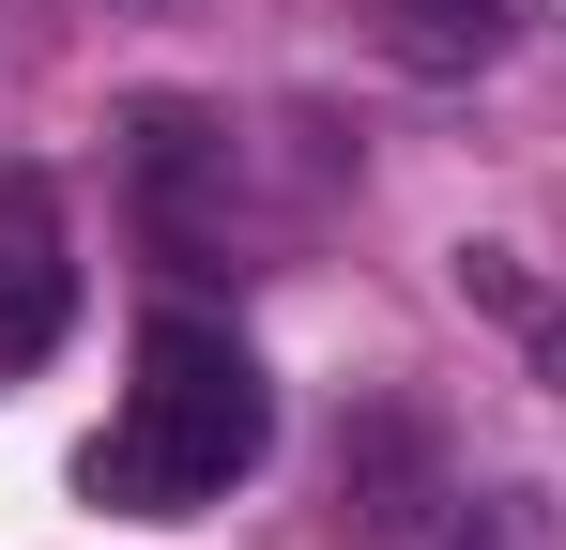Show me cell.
I'll return each instance as SVG.
<instances>
[{"label": "cell", "instance_id": "3957f363", "mask_svg": "<svg viewBox=\"0 0 566 550\" xmlns=\"http://www.w3.org/2000/svg\"><path fill=\"white\" fill-rule=\"evenodd\" d=\"M505 31H521V0H382V46H398L413 77H474V62H505Z\"/></svg>", "mask_w": 566, "mask_h": 550}, {"label": "cell", "instance_id": "7a4b0ae2", "mask_svg": "<svg viewBox=\"0 0 566 550\" xmlns=\"http://www.w3.org/2000/svg\"><path fill=\"white\" fill-rule=\"evenodd\" d=\"M62 321H77V245H62V199H46L31 169H0V382L62 352Z\"/></svg>", "mask_w": 566, "mask_h": 550}, {"label": "cell", "instance_id": "6da1fadb", "mask_svg": "<svg viewBox=\"0 0 566 550\" xmlns=\"http://www.w3.org/2000/svg\"><path fill=\"white\" fill-rule=\"evenodd\" d=\"M261 444H276L261 352H245L230 321L169 306V321H138V382H123V413L93 429L77 489L123 505V520H199V505H230V489L261 474Z\"/></svg>", "mask_w": 566, "mask_h": 550}]
</instances>
